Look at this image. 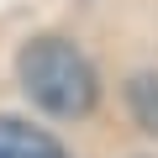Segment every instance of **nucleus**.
Returning a JSON list of instances; mask_svg holds the SVG:
<instances>
[{
  "label": "nucleus",
  "mask_w": 158,
  "mask_h": 158,
  "mask_svg": "<svg viewBox=\"0 0 158 158\" xmlns=\"http://www.w3.org/2000/svg\"><path fill=\"white\" fill-rule=\"evenodd\" d=\"M16 79H21L32 106H42L48 116H63V121L90 116L95 100H100L95 63L63 37H32L16 53Z\"/></svg>",
  "instance_id": "1"
},
{
  "label": "nucleus",
  "mask_w": 158,
  "mask_h": 158,
  "mask_svg": "<svg viewBox=\"0 0 158 158\" xmlns=\"http://www.w3.org/2000/svg\"><path fill=\"white\" fill-rule=\"evenodd\" d=\"M0 158H69V153L42 127L16 121V116H0Z\"/></svg>",
  "instance_id": "2"
},
{
  "label": "nucleus",
  "mask_w": 158,
  "mask_h": 158,
  "mask_svg": "<svg viewBox=\"0 0 158 158\" xmlns=\"http://www.w3.org/2000/svg\"><path fill=\"white\" fill-rule=\"evenodd\" d=\"M127 106H132V121L158 137V74H132L127 79Z\"/></svg>",
  "instance_id": "3"
}]
</instances>
